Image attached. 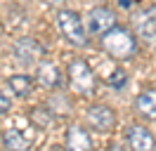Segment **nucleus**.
<instances>
[{
  "label": "nucleus",
  "instance_id": "6",
  "mask_svg": "<svg viewBox=\"0 0 156 151\" xmlns=\"http://www.w3.org/2000/svg\"><path fill=\"white\" fill-rule=\"evenodd\" d=\"M111 26H116V14L111 12L109 7H92L88 12V33L92 36H102V33H107Z\"/></svg>",
  "mask_w": 156,
  "mask_h": 151
},
{
  "label": "nucleus",
  "instance_id": "16",
  "mask_svg": "<svg viewBox=\"0 0 156 151\" xmlns=\"http://www.w3.org/2000/svg\"><path fill=\"white\" fill-rule=\"evenodd\" d=\"M10 109H12V99H10L5 92H2V90H0V116H5Z\"/></svg>",
  "mask_w": 156,
  "mask_h": 151
},
{
  "label": "nucleus",
  "instance_id": "14",
  "mask_svg": "<svg viewBox=\"0 0 156 151\" xmlns=\"http://www.w3.org/2000/svg\"><path fill=\"white\" fill-rule=\"evenodd\" d=\"M31 121H33V125H38V128H50L52 125V121H55V116L48 111V109H33V113H31Z\"/></svg>",
  "mask_w": 156,
  "mask_h": 151
},
{
  "label": "nucleus",
  "instance_id": "1",
  "mask_svg": "<svg viewBox=\"0 0 156 151\" xmlns=\"http://www.w3.org/2000/svg\"><path fill=\"white\" fill-rule=\"evenodd\" d=\"M102 47L114 59H133L137 54V40L135 36L123 26H111L107 33H102Z\"/></svg>",
  "mask_w": 156,
  "mask_h": 151
},
{
  "label": "nucleus",
  "instance_id": "11",
  "mask_svg": "<svg viewBox=\"0 0 156 151\" xmlns=\"http://www.w3.org/2000/svg\"><path fill=\"white\" fill-rule=\"evenodd\" d=\"M135 109H137L140 116H144L147 121H156V87L144 90V92L137 94Z\"/></svg>",
  "mask_w": 156,
  "mask_h": 151
},
{
  "label": "nucleus",
  "instance_id": "15",
  "mask_svg": "<svg viewBox=\"0 0 156 151\" xmlns=\"http://www.w3.org/2000/svg\"><path fill=\"white\" fill-rule=\"evenodd\" d=\"M107 83H109V87H114V90H123V87L128 85V73L123 71V68H114V71L109 73Z\"/></svg>",
  "mask_w": 156,
  "mask_h": 151
},
{
  "label": "nucleus",
  "instance_id": "17",
  "mask_svg": "<svg viewBox=\"0 0 156 151\" xmlns=\"http://www.w3.org/2000/svg\"><path fill=\"white\" fill-rule=\"evenodd\" d=\"M121 5H123V7H130V5H133V0H121Z\"/></svg>",
  "mask_w": 156,
  "mask_h": 151
},
{
  "label": "nucleus",
  "instance_id": "12",
  "mask_svg": "<svg viewBox=\"0 0 156 151\" xmlns=\"http://www.w3.org/2000/svg\"><path fill=\"white\" fill-rule=\"evenodd\" d=\"M7 85H10V90L17 97H29L31 90H33V80H31L26 73H14L7 78Z\"/></svg>",
  "mask_w": 156,
  "mask_h": 151
},
{
  "label": "nucleus",
  "instance_id": "2",
  "mask_svg": "<svg viewBox=\"0 0 156 151\" xmlns=\"http://www.w3.org/2000/svg\"><path fill=\"white\" fill-rule=\"evenodd\" d=\"M55 19H57L59 33L66 38L71 45H76V47L88 45V28H85V24H83V19H80L78 12H73V9H59Z\"/></svg>",
  "mask_w": 156,
  "mask_h": 151
},
{
  "label": "nucleus",
  "instance_id": "7",
  "mask_svg": "<svg viewBox=\"0 0 156 151\" xmlns=\"http://www.w3.org/2000/svg\"><path fill=\"white\" fill-rule=\"evenodd\" d=\"M88 125L97 132H111L116 128V113L104 104H95L88 109Z\"/></svg>",
  "mask_w": 156,
  "mask_h": 151
},
{
  "label": "nucleus",
  "instance_id": "3",
  "mask_svg": "<svg viewBox=\"0 0 156 151\" xmlns=\"http://www.w3.org/2000/svg\"><path fill=\"white\" fill-rule=\"evenodd\" d=\"M69 83L78 94H92L95 92V73L85 59H73L69 64Z\"/></svg>",
  "mask_w": 156,
  "mask_h": 151
},
{
  "label": "nucleus",
  "instance_id": "4",
  "mask_svg": "<svg viewBox=\"0 0 156 151\" xmlns=\"http://www.w3.org/2000/svg\"><path fill=\"white\" fill-rule=\"evenodd\" d=\"M43 52H45V47L40 45L38 40H33V38H19L14 43V47H12L14 61L19 66H36L40 61Z\"/></svg>",
  "mask_w": 156,
  "mask_h": 151
},
{
  "label": "nucleus",
  "instance_id": "18",
  "mask_svg": "<svg viewBox=\"0 0 156 151\" xmlns=\"http://www.w3.org/2000/svg\"><path fill=\"white\" fill-rule=\"evenodd\" d=\"M50 5H62V2H66V0H48Z\"/></svg>",
  "mask_w": 156,
  "mask_h": 151
},
{
  "label": "nucleus",
  "instance_id": "8",
  "mask_svg": "<svg viewBox=\"0 0 156 151\" xmlns=\"http://www.w3.org/2000/svg\"><path fill=\"white\" fill-rule=\"evenodd\" d=\"M126 142L130 149H140V151H151L156 149V137L151 130H147L144 125H130L126 132Z\"/></svg>",
  "mask_w": 156,
  "mask_h": 151
},
{
  "label": "nucleus",
  "instance_id": "13",
  "mask_svg": "<svg viewBox=\"0 0 156 151\" xmlns=\"http://www.w3.org/2000/svg\"><path fill=\"white\" fill-rule=\"evenodd\" d=\"M2 144H5V149H29V139L21 135L19 130H14V128H10V130L2 132Z\"/></svg>",
  "mask_w": 156,
  "mask_h": 151
},
{
  "label": "nucleus",
  "instance_id": "5",
  "mask_svg": "<svg viewBox=\"0 0 156 151\" xmlns=\"http://www.w3.org/2000/svg\"><path fill=\"white\" fill-rule=\"evenodd\" d=\"M133 21H135L137 36L142 38L147 45L156 47V9L147 7V9H142V12H137L135 17H133Z\"/></svg>",
  "mask_w": 156,
  "mask_h": 151
},
{
  "label": "nucleus",
  "instance_id": "10",
  "mask_svg": "<svg viewBox=\"0 0 156 151\" xmlns=\"http://www.w3.org/2000/svg\"><path fill=\"white\" fill-rule=\"evenodd\" d=\"M66 149H73V151H88L92 149V139L85 128L80 125H71L66 130Z\"/></svg>",
  "mask_w": 156,
  "mask_h": 151
},
{
  "label": "nucleus",
  "instance_id": "9",
  "mask_svg": "<svg viewBox=\"0 0 156 151\" xmlns=\"http://www.w3.org/2000/svg\"><path fill=\"white\" fill-rule=\"evenodd\" d=\"M36 80H38L43 87L48 90H57L64 85V73L57 64L52 61H38V68H36Z\"/></svg>",
  "mask_w": 156,
  "mask_h": 151
}]
</instances>
